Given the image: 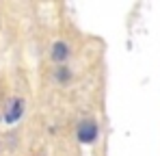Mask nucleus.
<instances>
[{
	"label": "nucleus",
	"instance_id": "obj_4",
	"mask_svg": "<svg viewBox=\"0 0 160 156\" xmlns=\"http://www.w3.org/2000/svg\"><path fill=\"white\" fill-rule=\"evenodd\" d=\"M54 80H56L58 85H67V82L72 80V70H69L67 65H58V67L54 70Z\"/></svg>",
	"mask_w": 160,
	"mask_h": 156
},
{
	"label": "nucleus",
	"instance_id": "obj_3",
	"mask_svg": "<svg viewBox=\"0 0 160 156\" xmlns=\"http://www.w3.org/2000/svg\"><path fill=\"white\" fill-rule=\"evenodd\" d=\"M69 56H72V48H69L67 41H61V39H58V41L52 44V48H50V59H52L54 63H61V65H63Z\"/></svg>",
	"mask_w": 160,
	"mask_h": 156
},
{
	"label": "nucleus",
	"instance_id": "obj_1",
	"mask_svg": "<svg viewBox=\"0 0 160 156\" xmlns=\"http://www.w3.org/2000/svg\"><path fill=\"white\" fill-rule=\"evenodd\" d=\"M100 137V126L95 119H82L76 128V139L82 145H93Z\"/></svg>",
	"mask_w": 160,
	"mask_h": 156
},
{
	"label": "nucleus",
	"instance_id": "obj_2",
	"mask_svg": "<svg viewBox=\"0 0 160 156\" xmlns=\"http://www.w3.org/2000/svg\"><path fill=\"white\" fill-rule=\"evenodd\" d=\"M24 111H26L24 98H11V100L7 102V106H4V113H2L4 124H9V126L18 124V122L24 117Z\"/></svg>",
	"mask_w": 160,
	"mask_h": 156
}]
</instances>
